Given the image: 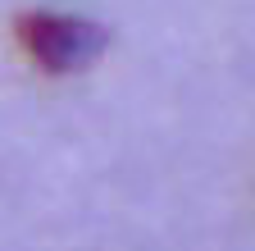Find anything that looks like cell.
<instances>
[{
  "instance_id": "1",
  "label": "cell",
  "mask_w": 255,
  "mask_h": 251,
  "mask_svg": "<svg viewBox=\"0 0 255 251\" xmlns=\"http://www.w3.org/2000/svg\"><path fill=\"white\" fill-rule=\"evenodd\" d=\"M14 37L27 50V59L41 73H78L105 50V27L78 18V14H55V9H32L14 18Z\"/></svg>"
}]
</instances>
